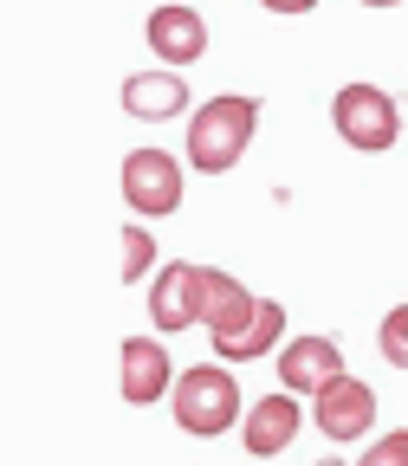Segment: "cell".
I'll use <instances>...</instances> for the list:
<instances>
[{
    "instance_id": "cell-1",
    "label": "cell",
    "mask_w": 408,
    "mask_h": 466,
    "mask_svg": "<svg viewBox=\"0 0 408 466\" xmlns=\"http://www.w3.org/2000/svg\"><path fill=\"white\" fill-rule=\"evenodd\" d=\"M260 97L253 91H220L208 104H195L189 116V143H182V162L195 175H227L240 168V156L253 149V130H260Z\"/></svg>"
},
{
    "instance_id": "cell-2",
    "label": "cell",
    "mask_w": 408,
    "mask_h": 466,
    "mask_svg": "<svg viewBox=\"0 0 408 466\" xmlns=\"http://www.w3.org/2000/svg\"><path fill=\"white\" fill-rule=\"evenodd\" d=\"M168 415L182 434L195 441H214L227 428H240V382H233V363H195L175 376L168 389Z\"/></svg>"
},
{
    "instance_id": "cell-3",
    "label": "cell",
    "mask_w": 408,
    "mask_h": 466,
    "mask_svg": "<svg viewBox=\"0 0 408 466\" xmlns=\"http://www.w3.org/2000/svg\"><path fill=\"white\" fill-rule=\"evenodd\" d=\"M331 130L357 149V156H382V149L402 137V104H395L382 85L350 78V85H337V97H331Z\"/></svg>"
},
{
    "instance_id": "cell-4",
    "label": "cell",
    "mask_w": 408,
    "mask_h": 466,
    "mask_svg": "<svg viewBox=\"0 0 408 466\" xmlns=\"http://www.w3.org/2000/svg\"><path fill=\"white\" fill-rule=\"evenodd\" d=\"M117 188H124V208L143 214V220H162L182 208V188H189V162H175L168 149H130L124 168H117Z\"/></svg>"
},
{
    "instance_id": "cell-5",
    "label": "cell",
    "mask_w": 408,
    "mask_h": 466,
    "mask_svg": "<svg viewBox=\"0 0 408 466\" xmlns=\"http://www.w3.org/2000/svg\"><path fill=\"white\" fill-rule=\"evenodd\" d=\"M311 421H318V434L331 441V447H357V441H370V428H376V389L363 382V376H337V382H324L318 395H311Z\"/></svg>"
},
{
    "instance_id": "cell-6",
    "label": "cell",
    "mask_w": 408,
    "mask_h": 466,
    "mask_svg": "<svg viewBox=\"0 0 408 466\" xmlns=\"http://www.w3.org/2000/svg\"><path fill=\"white\" fill-rule=\"evenodd\" d=\"M168 389H175V363H168L162 330H156V337H124V343H117V395H124L130 408L168 401Z\"/></svg>"
},
{
    "instance_id": "cell-7",
    "label": "cell",
    "mask_w": 408,
    "mask_h": 466,
    "mask_svg": "<svg viewBox=\"0 0 408 466\" xmlns=\"http://www.w3.org/2000/svg\"><path fill=\"white\" fill-rule=\"evenodd\" d=\"M149 324L162 337L201 324V266H189V259L156 266V279H149Z\"/></svg>"
},
{
    "instance_id": "cell-8",
    "label": "cell",
    "mask_w": 408,
    "mask_h": 466,
    "mask_svg": "<svg viewBox=\"0 0 408 466\" xmlns=\"http://www.w3.org/2000/svg\"><path fill=\"white\" fill-rule=\"evenodd\" d=\"M299 428H305V415H299V395H260V401H247V421H240V447L253 453V460H272V453H285V447H299Z\"/></svg>"
},
{
    "instance_id": "cell-9",
    "label": "cell",
    "mask_w": 408,
    "mask_h": 466,
    "mask_svg": "<svg viewBox=\"0 0 408 466\" xmlns=\"http://www.w3.org/2000/svg\"><path fill=\"white\" fill-rule=\"evenodd\" d=\"M343 376V350L337 337H285L279 343V389L291 395H318L324 382Z\"/></svg>"
},
{
    "instance_id": "cell-10",
    "label": "cell",
    "mask_w": 408,
    "mask_h": 466,
    "mask_svg": "<svg viewBox=\"0 0 408 466\" xmlns=\"http://www.w3.org/2000/svg\"><path fill=\"white\" fill-rule=\"evenodd\" d=\"M143 39H149V52L162 66H195L208 52V20L195 7H182V0H162V7L143 20Z\"/></svg>"
},
{
    "instance_id": "cell-11",
    "label": "cell",
    "mask_w": 408,
    "mask_h": 466,
    "mask_svg": "<svg viewBox=\"0 0 408 466\" xmlns=\"http://www.w3.org/2000/svg\"><path fill=\"white\" fill-rule=\"evenodd\" d=\"M124 110L137 124H168V116L189 110V85H182V66H162V72H130L124 78Z\"/></svg>"
},
{
    "instance_id": "cell-12",
    "label": "cell",
    "mask_w": 408,
    "mask_h": 466,
    "mask_svg": "<svg viewBox=\"0 0 408 466\" xmlns=\"http://www.w3.org/2000/svg\"><path fill=\"white\" fill-rule=\"evenodd\" d=\"M279 343H285V305L279 299H260L240 330L214 337V357L220 363H260V357H279Z\"/></svg>"
},
{
    "instance_id": "cell-13",
    "label": "cell",
    "mask_w": 408,
    "mask_h": 466,
    "mask_svg": "<svg viewBox=\"0 0 408 466\" xmlns=\"http://www.w3.org/2000/svg\"><path fill=\"white\" fill-rule=\"evenodd\" d=\"M253 305H260V291H247L240 279L220 272V266H201V330H208V337L240 330V324L253 318Z\"/></svg>"
},
{
    "instance_id": "cell-14",
    "label": "cell",
    "mask_w": 408,
    "mask_h": 466,
    "mask_svg": "<svg viewBox=\"0 0 408 466\" xmlns=\"http://www.w3.org/2000/svg\"><path fill=\"white\" fill-rule=\"evenodd\" d=\"M117 240H124V266H117V279H124V285H143V272H156V233H149V220L130 214V227L117 233Z\"/></svg>"
},
{
    "instance_id": "cell-15",
    "label": "cell",
    "mask_w": 408,
    "mask_h": 466,
    "mask_svg": "<svg viewBox=\"0 0 408 466\" xmlns=\"http://www.w3.org/2000/svg\"><path fill=\"white\" fill-rule=\"evenodd\" d=\"M376 350L389 370H408V305H395L382 324H376Z\"/></svg>"
},
{
    "instance_id": "cell-16",
    "label": "cell",
    "mask_w": 408,
    "mask_h": 466,
    "mask_svg": "<svg viewBox=\"0 0 408 466\" xmlns=\"http://www.w3.org/2000/svg\"><path fill=\"white\" fill-rule=\"evenodd\" d=\"M357 466H408V428H389V434H376V441L357 453Z\"/></svg>"
},
{
    "instance_id": "cell-17",
    "label": "cell",
    "mask_w": 408,
    "mask_h": 466,
    "mask_svg": "<svg viewBox=\"0 0 408 466\" xmlns=\"http://www.w3.org/2000/svg\"><path fill=\"white\" fill-rule=\"evenodd\" d=\"M260 7H266V14H285V20H299V14L318 7V0H260Z\"/></svg>"
},
{
    "instance_id": "cell-18",
    "label": "cell",
    "mask_w": 408,
    "mask_h": 466,
    "mask_svg": "<svg viewBox=\"0 0 408 466\" xmlns=\"http://www.w3.org/2000/svg\"><path fill=\"white\" fill-rule=\"evenodd\" d=\"M363 7H376V14H382V7H402V0H363Z\"/></svg>"
},
{
    "instance_id": "cell-19",
    "label": "cell",
    "mask_w": 408,
    "mask_h": 466,
    "mask_svg": "<svg viewBox=\"0 0 408 466\" xmlns=\"http://www.w3.org/2000/svg\"><path fill=\"white\" fill-rule=\"evenodd\" d=\"M324 466H343V460H324Z\"/></svg>"
}]
</instances>
